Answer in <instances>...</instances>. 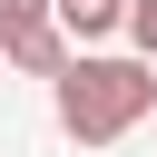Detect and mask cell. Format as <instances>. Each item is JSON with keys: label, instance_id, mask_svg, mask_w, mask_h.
<instances>
[{"label": "cell", "instance_id": "3", "mask_svg": "<svg viewBox=\"0 0 157 157\" xmlns=\"http://www.w3.org/2000/svg\"><path fill=\"white\" fill-rule=\"evenodd\" d=\"M59 20V0H0V39H20V29H49Z\"/></svg>", "mask_w": 157, "mask_h": 157}, {"label": "cell", "instance_id": "4", "mask_svg": "<svg viewBox=\"0 0 157 157\" xmlns=\"http://www.w3.org/2000/svg\"><path fill=\"white\" fill-rule=\"evenodd\" d=\"M128 39H137V59L157 69V0H128Z\"/></svg>", "mask_w": 157, "mask_h": 157}, {"label": "cell", "instance_id": "2", "mask_svg": "<svg viewBox=\"0 0 157 157\" xmlns=\"http://www.w3.org/2000/svg\"><path fill=\"white\" fill-rule=\"evenodd\" d=\"M59 29H78V39H108V29H128V0H59Z\"/></svg>", "mask_w": 157, "mask_h": 157}, {"label": "cell", "instance_id": "1", "mask_svg": "<svg viewBox=\"0 0 157 157\" xmlns=\"http://www.w3.org/2000/svg\"><path fill=\"white\" fill-rule=\"evenodd\" d=\"M147 108H157V69L147 59H69V78H59V128L78 137V147H118L128 128H147Z\"/></svg>", "mask_w": 157, "mask_h": 157}]
</instances>
